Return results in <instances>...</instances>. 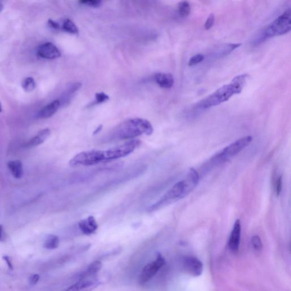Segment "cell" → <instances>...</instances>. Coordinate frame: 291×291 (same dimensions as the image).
<instances>
[{"label":"cell","mask_w":291,"mask_h":291,"mask_svg":"<svg viewBox=\"0 0 291 291\" xmlns=\"http://www.w3.org/2000/svg\"><path fill=\"white\" fill-rule=\"evenodd\" d=\"M141 144L140 140H132L107 150L83 151L74 156L70 165L72 167L90 166L120 159L130 154Z\"/></svg>","instance_id":"obj_1"},{"label":"cell","mask_w":291,"mask_h":291,"mask_svg":"<svg viewBox=\"0 0 291 291\" xmlns=\"http://www.w3.org/2000/svg\"><path fill=\"white\" fill-rule=\"evenodd\" d=\"M154 129L149 121L142 118H133L121 123L111 133L112 140L133 139L142 135H151Z\"/></svg>","instance_id":"obj_2"},{"label":"cell","mask_w":291,"mask_h":291,"mask_svg":"<svg viewBox=\"0 0 291 291\" xmlns=\"http://www.w3.org/2000/svg\"><path fill=\"white\" fill-rule=\"evenodd\" d=\"M290 10L289 9L259 34L254 41V44L258 46L269 38L284 35L290 31Z\"/></svg>","instance_id":"obj_3"},{"label":"cell","mask_w":291,"mask_h":291,"mask_svg":"<svg viewBox=\"0 0 291 291\" xmlns=\"http://www.w3.org/2000/svg\"><path fill=\"white\" fill-rule=\"evenodd\" d=\"M235 94L232 86L230 83L218 89L211 95L204 98L196 105V109L204 110L220 104L230 99V97Z\"/></svg>","instance_id":"obj_4"},{"label":"cell","mask_w":291,"mask_h":291,"mask_svg":"<svg viewBox=\"0 0 291 291\" xmlns=\"http://www.w3.org/2000/svg\"><path fill=\"white\" fill-rule=\"evenodd\" d=\"M252 141L253 137L251 136L242 138V139L233 142V144L226 147L219 154L212 157V162H214L215 164H220V163L229 161L231 157L237 155L240 152L244 150Z\"/></svg>","instance_id":"obj_5"},{"label":"cell","mask_w":291,"mask_h":291,"mask_svg":"<svg viewBox=\"0 0 291 291\" xmlns=\"http://www.w3.org/2000/svg\"><path fill=\"white\" fill-rule=\"evenodd\" d=\"M184 197H186L185 184L184 181L182 180L177 182L171 189L166 192L158 201L150 206L147 209V211H156L175 201L184 198Z\"/></svg>","instance_id":"obj_6"},{"label":"cell","mask_w":291,"mask_h":291,"mask_svg":"<svg viewBox=\"0 0 291 291\" xmlns=\"http://www.w3.org/2000/svg\"><path fill=\"white\" fill-rule=\"evenodd\" d=\"M166 263L165 259L160 253H157L156 259L147 264L143 269L139 277V283L144 285L149 282Z\"/></svg>","instance_id":"obj_7"},{"label":"cell","mask_w":291,"mask_h":291,"mask_svg":"<svg viewBox=\"0 0 291 291\" xmlns=\"http://www.w3.org/2000/svg\"><path fill=\"white\" fill-rule=\"evenodd\" d=\"M183 268L187 274L198 277L203 272V264L199 259L194 256H187L182 261Z\"/></svg>","instance_id":"obj_8"},{"label":"cell","mask_w":291,"mask_h":291,"mask_svg":"<svg viewBox=\"0 0 291 291\" xmlns=\"http://www.w3.org/2000/svg\"><path fill=\"white\" fill-rule=\"evenodd\" d=\"M97 274H90L84 273L78 282L70 287L67 290L77 291L86 289L90 287H96L98 285V280Z\"/></svg>","instance_id":"obj_9"},{"label":"cell","mask_w":291,"mask_h":291,"mask_svg":"<svg viewBox=\"0 0 291 291\" xmlns=\"http://www.w3.org/2000/svg\"><path fill=\"white\" fill-rule=\"evenodd\" d=\"M37 55L41 58L51 60L61 57V52L55 44L46 42L38 47Z\"/></svg>","instance_id":"obj_10"},{"label":"cell","mask_w":291,"mask_h":291,"mask_svg":"<svg viewBox=\"0 0 291 291\" xmlns=\"http://www.w3.org/2000/svg\"><path fill=\"white\" fill-rule=\"evenodd\" d=\"M241 226L240 221H235L233 229L231 231L229 242V248L233 252H236L239 250L241 239Z\"/></svg>","instance_id":"obj_11"},{"label":"cell","mask_w":291,"mask_h":291,"mask_svg":"<svg viewBox=\"0 0 291 291\" xmlns=\"http://www.w3.org/2000/svg\"><path fill=\"white\" fill-rule=\"evenodd\" d=\"M78 227L83 234L91 235L97 230L98 224L94 217L91 216L80 221L78 223Z\"/></svg>","instance_id":"obj_12"},{"label":"cell","mask_w":291,"mask_h":291,"mask_svg":"<svg viewBox=\"0 0 291 291\" xmlns=\"http://www.w3.org/2000/svg\"><path fill=\"white\" fill-rule=\"evenodd\" d=\"M61 105V101L59 100L51 102L39 111L38 115V118L43 120L52 117L56 114Z\"/></svg>","instance_id":"obj_13"},{"label":"cell","mask_w":291,"mask_h":291,"mask_svg":"<svg viewBox=\"0 0 291 291\" xmlns=\"http://www.w3.org/2000/svg\"><path fill=\"white\" fill-rule=\"evenodd\" d=\"M184 181L185 195H188L191 192L194 190L199 181V176L197 172L191 168L188 174V177Z\"/></svg>","instance_id":"obj_14"},{"label":"cell","mask_w":291,"mask_h":291,"mask_svg":"<svg viewBox=\"0 0 291 291\" xmlns=\"http://www.w3.org/2000/svg\"><path fill=\"white\" fill-rule=\"evenodd\" d=\"M154 81L161 88H171L174 86V78L170 73H158L154 76Z\"/></svg>","instance_id":"obj_15"},{"label":"cell","mask_w":291,"mask_h":291,"mask_svg":"<svg viewBox=\"0 0 291 291\" xmlns=\"http://www.w3.org/2000/svg\"><path fill=\"white\" fill-rule=\"evenodd\" d=\"M51 134L50 130L48 128H46L40 131L31 140H29L26 146L27 147H35L43 144L48 139Z\"/></svg>","instance_id":"obj_16"},{"label":"cell","mask_w":291,"mask_h":291,"mask_svg":"<svg viewBox=\"0 0 291 291\" xmlns=\"http://www.w3.org/2000/svg\"><path fill=\"white\" fill-rule=\"evenodd\" d=\"M82 84L81 83H75L72 84L71 85L69 86L67 89L66 92L63 95V97L61 103H63L64 105L70 102L72 97L81 88Z\"/></svg>","instance_id":"obj_17"},{"label":"cell","mask_w":291,"mask_h":291,"mask_svg":"<svg viewBox=\"0 0 291 291\" xmlns=\"http://www.w3.org/2000/svg\"><path fill=\"white\" fill-rule=\"evenodd\" d=\"M8 167L15 178H21L23 174V170L21 161L18 160L10 161L8 163Z\"/></svg>","instance_id":"obj_18"},{"label":"cell","mask_w":291,"mask_h":291,"mask_svg":"<svg viewBox=\"0 0 291 291\" xmlns=\"http://www.w3.org/2000/svg\"><path fill=\"white\" fill-rule=\"evenodd\" d=\"M248 77L247 74H243L235 76L231 81L230 84L234 88L235 94H240L243 91Z\"/></svg>","instance_id":"obj_19"},{"label":"cell","mask_w":291,"mask_h":291,"mask_svg":"<svg viewBox=\"0 0 291 291\" xmlns=\"http://www.w3.org/2000/svg\"><path fill=\"white\" fill-rule=\"evenodd\" d=\"M61 31L73 35H77L78 34V29L75 23L69 18L64 19L61 24Z\"/></svg>","instance_id":"obj_20"},{"label":"cell","mask_w":291,"mask_h":291,"mask_svg":"<svg viewBox=\"0 0 291 291\" xmlns=\"http://www.w3.org/2000/svg\"><path fill=\"white\" fill-rule=\"evenodd\" d=\"M59 239L55 235H49L44 244V248L48 250H54L58 248Z\"/></svg>","instance_id":"obj_21"},{"label":"cell","mask_w":291,"mask_h":291,"mask_svg":"<svg viewBox=\"0 0 291 291\" xmlns=\"http://www.w3.org/2000/svg\"><path fill=\"white\" fill-rule=\"evenodd\" d=\"M23 90L27 92H31L36 88L37 85L35 81L31 77L24 78L21 83Z\"/></svg>","instance_id":"obj_22"},{"label":"cell","mask_w":291,"mask_h":291,"mask_svg":"<svg viewBox=\"0 0 291 291\" xmlns=\"http://www.w3.org/2000/svg\"><path fill=\"white\" fill-rule=\"evenodd\" d=\"M179 13L181 17H187L191 13L190 4L188 2L182 1L179 4Z\"/></svg>","instance_id":"obj_23"},{"label":"cell","mask_w":291,"mask_h":291,"mask_svg":"<svg viewBox=\"0 0 291 291\" xmlns=\"http://www.w3.org/2000/svg\"><path fill=\"white\" fill-rule=\"evenodd\" d=\"M102 264L101 261L95 260L88 266L86 273L90 274H97L101 270Z\"/></svg>","instance_id":"obj_24"},{"label":"cell","mask_w":291,"mask_h":291,"mask_svg":"<svg viewBox=\"0 0 291 291\" xmlns=\"http://www.w3.org/2000/svg\"><path fill=\"white\" fill-rule=\"evenodd\" d=\"M109 99V96L106 95L105 93H97L95 95V101L93 103H91L90 106L99 104V103L105 102Z\"/></svg>","instance_id":"obj_25"},{"label":"cell","mask_w":291,"mask_h":291,"mask_svg":"<svg viewBox=\"0 0 291 291\" xmlns=\"http://www.w3.org/2000/svg\"><path fill=\"white\" fill-rule=\"evenodd\" d=\"M251 244L253 246L254 249L256 251H260L262 250L263 245L262 241L258 235H254L251 239Z\"/></svg>","instance_id":"obj_26"},{"label":"cell","mask_w":291,"mask_h":291,"mask_svg":"<svg viewBox=\"0 0 291 291\" xmlns=\"http://www.w3.org/2000/svg\"><path fill=\"white\" fill-rule=\"evenodd\" d=\"M102 0H80V3L92 7H98L100 6Z\"/></svg>","instance_id":"obj_27"},{"label":"cell","mask_w":291,"mask_h":291,"mask_svg":"<svg viewBox=\"0 0 291 291\" xmlns=\"http://www.w3.org/2000/svg\"><path fill=\"white\" fill-rule=\"evenodd\" d=\"M204 56L203 54H197V55L192 57L189 61V65L190 66H193L197 65L204 60Z\"/></svg>","instance_id":"obj_28"},{"label":"cell","mask_w":291,"mask_h":291,"mask_svg":"<svg viewBox=\"0 0 291 291\" xmlns=\"http://www.w3.org/2000/svg\"><path fill=\"white\" fill-rule=\"evenodd\" d=\"M215 20V15L214 14H210L208 18H207L204 24V28L206 31H208V30L210 29L212 27L214 26Z\"/></svg>","instance_id":"obj_29"},{"label":"cell","mask_w":291,"mask_h":291,"mask_svg":"<svg viewBox=\"0 0 291 291\" xmlns=\"http://www.w3.org/2000/svg\"><path fill=\"white\" fill-rule=\"evenodd\" d=\"M48 25L49 27L51 28L56 31H61V24L59 22L52 20V19H48Z\"/></svg>","instance_id":"obj_30"},{"label":"cell","mask_w":291,"mask_h":291,"mask_svg":"<svg viewBox=\"0 0 291 291\" xmlns=\"http://www.w3.org/2000/svg\"><path fill=\"white\" fill-rule=\"evenodd\" d=\"M282 176H280L278 179L277 182H276V186H275V191L276 194L278 196L282 191Z\"/></svg>","instance_id":"obj_31"},{"label":"cell","mask_w":291,"mask_h":291,"mask_svg":"<svg viewBox=\"0 0 291 291\" xmlns=\"http://www.w3.org/2000/svg\"><path fill=\"white\" fill-rule=\"evenodd\" d=\"M39 278L40 277H39V275L38 274L32 275L31 278H30V283L32 285H36L38 283Z\"/></svg>","instance_id":"obj_32"},{"label":"cell","mask_w":291,"mask_h":291,"mask_svg":"<svg viewBox=\"0 0 291 291\" xmlns=\"http://www.w3.org/2000/svg\"><path fill=\"white\" fill-rule=\"evenodd\" d=\"M3 258L4 260L6 261V262L8 266V268L12 270L13 269V265L12 264L11 259H10V258L9 257V256H4Z\"/></svg>","instance_id":"obj_33"},{"label":"cell","mask_w":291,"mask_h":291,"mask_svg":"<svg viewBox=\"0 0 291 291\" xmlns=\"http://www.w3.org/2000/svg\"><path fill=\"white\" fill-rule=\"evenodd\" d=\"M102 127L103 126L102 125L98 126L97 129L95 130L94 133H93V134L94 135L98 134V133H99L102 129Z\"/></svg>","instance_id":"obj_34"},{"label":"cell","mask_w":291,"mask_h":291,"mask_svg":"<svg viewBox=\"0 0 291 291\" xmlns=\"http://www.w3.org/2000/svg\"><path fill=\"white\" fill-rule=\"evenodd\" d=\"M3 230V226L2 225H0V240H1L2 238Z\"/></svg>","instance_id":"obj_35"},{"label":"cell","mask_w":291,"mask_h":291,"mask_svg":"<svg viewBox=\"0 0 291 291\" xmlns=\"http://www.w3.org/2000/svg\"><path fill=\"white\" fill-rule=\"evenodd\" d=\"M3 8H4V7L3 6V4L0 3V13H1L2 11H3Z\"/></svg>","instance_id":"obj_36"},{"label":"cell","mask_w":291,"mask_h":291,"mask_svg":"<svg viewBox=\"0 0 291 291\" xmlns=\"http://www.w3.org/2000/svg\"><path fill=\"white\" fill-rule=\"evenodd\" d=\"M2 111H3V110H2V103H1V102H0V112H2Z\"/></svg>","instance_id":"obj_37"}]
</instances>
